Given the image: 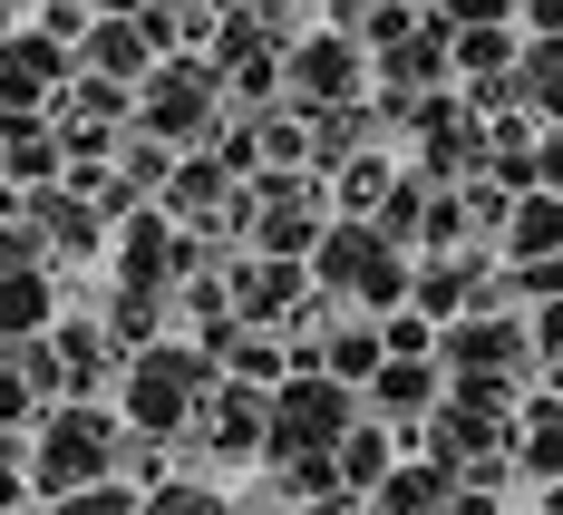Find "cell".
I'll return each mask as SVG.
<instances>
[{
  "mask_svg": "<svg viewBox=\"0 0 563 515\" xmlns=\"http://www.w3.org/2000/svg\"><path fill=\"white\" fill-rule=\"evenodd\" d=\"M108 458H117L108 418L58 408V418H40V458H30V476H40L49 496H78V486H108Z\"/></svg>",
  "mask_w": 563,
  "mask_h": 515,
  "instance_id": "6da1fadb",
  "label": "cell"
},
{
  "mask_svg": "<svg viewBox=\"0 0 563 515\" xmlns=\"http://www.w3.org/2000/svg\"><path fill=\"white\" fill-rule=\"evenodd\" d=\"M195 399H205V360H195V350H146V360L126 370V418H136L146 438L185 428Z\"/></svg>",
  "mask_w": 563,
  "mask_h": 515,
  "instance_id": "7a4b0ae2",
  "label": "cell"
},
{
  "mask_svg": "<svg viewBox=\"0 0 563 515\" xmlns=\"http://www.w3.org/2000/svg\"><path fill=\"white\" fill-rule=\"evenodd\" d=\"M331 438H350V399H340L331 380H291V390L263 408V448H282V458L331 448Z\"/></svg>",
  "mask_w": 563,
  "mask_h": 515,
  "instance_id": "3957f363",
  "label": "cell"
},
{
  "mask_svg": "<svg viewBox=\"0 0 563 515\" xmlns=\"http://www.w3.org/2000/svg\"><path fill=\"white\" fill-rule=\"evenodd\" d=\"M340 292H369V302H389L398 292V263H389V243L379 233H331V263H321Z\"/></svg>",
  "mask_w": 563,
  "mask_h": 515,
  "instance_id": "277c9868",
  "label": "cell"
},
{
  "mask_svg": "<svg viewBox=\"0 0 563 515\" xmlns=\"http://www.w3.org/2000/svg\"><path fill=\"white\" fill-rule=\"evenodd\" d=\"M146 117H156L166 136H195V127L214 117V78H205V68H166V78L146 88Z\"/></svg>",
  "mask_w": 563,
  "mask_h": 515,
  "instance_id": "5b68a950",
  "label": "cell"
},
{
  "mask_svg": "<svg viewBox=\"0 0 563 515\" xmlns=\"http://www.w3.org/2000/svg\"><path fill=\"white\" fill-rule=\"evenodd\" d=\"M58 88V50L49 40H0V117H20V98Z\"/></svg>",
  "mask_w": 563,
  "mask_h": 515,
  "instance_id": "8992f818",
  "label": "cell"
},
{
  "mask_svg": "<svg viewBox=\"0 0 563 515\" xmlns=\"http://www.w3.org/2000/svg\"><path fill=\"white\" fill-rule=\"evenodd\" d=\"M136 30H146V20H108V30L88 40V58L108 68V88H117V78H136V68H146V40H136Z\"/></svg>",
  "mask_w": 563,
  "mask_h": 515,
  "instance_id": "52a82bcc",
  "label": "cell"
},
{
  "mask_svg": "<svg viewBox=\"0 0 563 515\" xmlns=\"http://www.w3.org/2000/svg\"><path fill=\"white\" fill-rule=\"evenodd\" d=\"M438 496H448V476H438V467H398L389 486H379V506H389V515H428Z\"/></svg>",
  "mask_w": 563,
  "mask_h": 515,
  "instance_id": "ba28073f",
  "label": "cell"
},
{
  "mask_svg": "<svg viewBox=\"0 0 563 515\" xmlns=\"http://www.w3.org/2000/svg\"><path fill=\"white\" fill-rule=\"evenodd\" d=\"M214 448H224V458L263 448V408H253V399H214Z\"/></svg>",
  "mask_w": 563,
  "mask_h": 515,
  "instance_id": "9c48e42d",
  "label": "cell"
},
{
  "mask_svg": "<svg viewBox=\"0 0 563 515\" xmlns=\"http://www.w3.org/2000/svg\"><path fill=\"white\" fill-rule=\"evenodd\" d=\"M525 98H534V108H554V117H563V40H544V50L525 58Z\"/></svg>",
  "mask_w": 563,
  "mask_h": 515,
  "instance_id": "30bf717a",
  "label": "cell"
},
{
  "mask_svg": "<svg viewBox=\"0 0 563 515\" xmlns=\"http://www.w3.org/2000/svg\"><path fill=\"white\" fill-rule=\"evenodd\" d=\"M136 515H233V506L214 496V486H166V496H146Z\"/></svg>",
  "mask_w": 563,
  "mask_h": 515,
  "instance_id": "8fae6325",
  "label": "cell"
},
{
  "mask_svg": "<svg viewBox=\"0 0 563 515\" xmlns=\"http://www.w3.org/2000/svg\"><path fill=\"white\" fill-rule=\"evenodd\" d=\"M350 68H360V58L340 50V40H321V50H301V78H311V88H350Z\"/></svg>",
  "mask_w": 563,
  "mask_h": 515,
  "instance_id": "7c38bea8",
  "label": "cell"
},
{
  "mask_svg": "<svg viewBox=\"0 0 563 515\" xmlns=\"http://www.w3.org/2000/svg\"><path fill=\"white\" fill-rule=\"evenodd\" d=\"M58 515H136V496H126V486H78V496H58Z\"/></svg>",
  "mask_w": 563,
  "mask_h": 515,
  "instance_id": "4fadbf2b",
  "label": "cell"
},
{
  "mask_svg": "<svg viewBox=\"0 0 563 515\" xmlns=\"http://www.w3.org/2000/svg\"><path fill=\"white\" fill-rule=\"evenodd\" d=\"M525 458H534V467H563V408H534V428H525Z\"/></svg>",
  "mask_w": 563,
  "mask_h": 515,
  "instance_id": "5bb4252c",
  "label": "cell"
},
{
  "mask_svg": "<svg viewBox=\"0 0 563 515\" xmlns=\"http://www.w3.org/2000/svg\"><path fill=\"white\" fill-rule=\"evenodd\" d=\"M166 20H185V40H195V20H205V0H156V40H166Z\"/></svg>",
  "mask_w": 563,
  "mask_h": 515,
  "instance_id": "9a60e30c",
  "label": "cell"
},
{
  "mask_svg": "<svg viewBox=\"0 0 563 515\" xmlns=\"http://www.w3.org/2000/svg\"><path fill=\"white\" fill-rule=\"evenodd\" d=\"M515 0H456V20H506Z\"/></svg>",
  "mask_w": 563,
  "mask_h": 515,
  "instance_id": "2e32d148",
  "label": "cell"
},
{
  "mask_svg": "<svg viewBox=\"0 0 563 515\" xmlns=\"http://www.w3.org/2000/svg\"><path fill=\"white\" fill-rule=\"evenodd\" d=\"M534 20H544V40H563V0H525Z\"/></svg>",
  "mask_w": 563,
  "mask_h": 515,
  "instance_id": "e0dca14e",
  "label": "cell"
},
{
  "mask_svg": "<svg viewBox=\"0 0 563 515\" xmlns=\"http://www.w3.org/2000/svg\"><path fill=\"white\" fill-rule=\"evenodd\" d=\"M544 350H554V360H563V311H544Z\"/></svg>",
  "mask_w": 563,
  "mask_h": 515,
  "instance_id": "ac0fdd59",
  "label": "cell"
},
{
  "mask_svg": "<svg viewBox=\"0 0 563 515\" xmlns=\"http://www.w3.org/2000/svg\"><path fill=\"white\" fill-rule=\"evenodd\" d=\"M311 515H360V506H340V496H321V506H311Z\"/></svg>",
  "mask_w": 563,
  "mask_h": 515,
  "instance_id": "d6986e66",
  "label": "cell"
},
{
  "mask_svg": "<svg viewBox=\"0 0 563 515\" xmlns=\"http://www.w3.org/2000/svg\"><path fill=\"white\" fill-rule=\"evenodd\" d=\"M0 40H10V0H0Z\"/></svg>",
  "mask_w": 563,
  "mask_h": 515,
  "instance_id": "ffe728a7",
  "label": "cell"
},
{
  "mask_svg": "<svg viewBox=\"0 0 563 515\" xmlns=\"http://www.w3.org/2000/svg\"><path fill=\"white\" fill-rule=\"evenodd\" d=\"M10 515H20V506H10Z\"/></svg>",
  "mask_w": 563,
  "mask_h": 515,
  "instance_id": "44dd1931",
  "label": "cell"
}]
</instances>
